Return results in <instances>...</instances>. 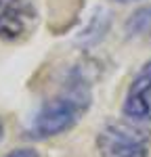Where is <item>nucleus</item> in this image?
<instances>
[{
  "label": "nucleus",
  "mask_w": 151,
  "mask_h": 157,
  "mask_svg": "<svg viewBox=\"0 0 151 157\" xmlns=\"http://www.w3.org/2000/svg\"><path fill=\"white\" fill-rule=\"evenodd\" d=\"M92 103L90 80L80 67H74L65 78L61 90L42 103L29 124L27 136L34 140H46L65 134L86 115Z\"/></svg>",
  "instance_id": "obj_1"
},
{
  "label": "nucleus",
  "mask_w": 151,
  "mask_h": 157,
  "mask_svg": "<svg viewBox=\"0 0 151 157\" xmlns=\"http://www.w3.org/2000/svg\"><path fill=\"white\" fill-rule=\"evenodd\" d=\"M151 132L137 121H113L97 134L101 157H149Z\"/></svg>",
  "instance_id": "obj_2"
},
{
  "label": "nucleus",
  "mask_w": 151,
  "mask_h": 157,
  "mask_svg": "<svg viewBox=\"0 0 151 157\" xmlns=\"http://www.w3.org/2000/svg\"><path fill=\"white\" fill-rule=\"evenodd\" d=\"M38 23L34 0H0V40L21 42L29 38Z\"/></svg>",
  "instance_id": "obj_3"
},
{
  "label": "nucleus",
  "mask_w": 151,
  "mask_h": 157,
  "mask_svg": "<svg viewBox=\"0 0 151 157\" xmlns=\"http://www.w3.org/2000/svg\"><path fill=\"white\" fill-rule=\"evenodd\" d=\"M124 117L137 124L151 121V59L143 63L128 86L122 103Z\"/></svg>",
  "instance_id": "obj_4"
},
{
  "label": "nucleus",
  "mask_w": 151,
  "mask_h": 157,
  "mask_svg": "<svg viewBox=\"0 0 151 157\" xmlns=\"http://www.w3.org/2000/svg\"><path fill=\"white\" fill-rule=\"evenodd\" d=\"M124 32L128 38L151 36V6H141L132 13L124 23Z\"/></svg>",
  "instance_id": "obj_5"
},
{
  "label": "nucleus",
  "mask_w": 151,
  "mask_h": 157,
  "mask_svg": "<svg viewBox=\"0 0 151 157\" xmlns=\"http://www.w3.org/2000/svg\"><path fill=\"white\" fill-rule=\"evenodd\" d=\"M4 157H40V155H38V151L29 149V147H21V149H15L11 153H6Z\"/></svg>",
  "instance_id": "obj_6"
},
{
  "label": "nucleus",
  "mask_w": 151,
  "mask_h": 157,
  "mask_svg": "<svg viewBox=\"0 0 151 157\" xmlns=\"http://www.w3.org/2000/svg\"><path fill=\"white\" fill-rule=\"evenodd\" d=\"M2 138H4V124L0 120V143H2Z\"/></svg>",
  "instance_id": "obj_7"
},
{
  "label": "nucleus",
  "mask_w": 151,
  "mask_h": 157,
  "mask_svg": "<svg viewBox=\"0 0 151 157\" xmlns=\"http://www.w3.org/2000/svg\"><path fill=\"white\" fill-rule=\"evenodd\" d=\"M118 2H134V0H118Z\"/></svg>",
  "instance_id": "obj_8"
}]
</instances>
